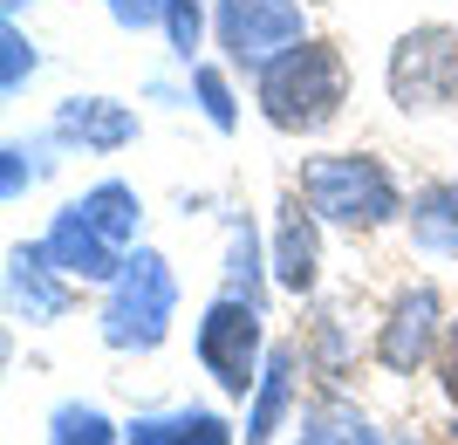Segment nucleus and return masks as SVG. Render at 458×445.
<instances>
[{
	"label": "nucleus",
	"instance_id": "obj_1",
	"mask_svg": "<svg viewBox=\"0 0 458 445\" xmlns=\"http://www.w3.org/2000/svg\"><path fill=\"white\" fill-rule=\"evenodd\" d=\"M260 103H267V116L281 131H322L328 116L343 110V62H335V48H322V41L287 48L267 69V82H260Z\"/></svg>",
	"mask_w": 458,
	"mask_h": 445
},
{
	"label": "nucleus",
	"instance_id": "obj_2",
	"mask_svg": "<svg viewBox=\"0 0 458 445\" xmlns=\"http://www.w3.org/2000/svg\"><path fill=\"white\" fill-rule=\"evenodd\" d=\"M308 199H315V213L343 219V227H377L397 213V193L369 158H322L308 172Z\"/></svg>",
	"mask_w": 458,
	"mask_h": 445
},
{
	"label": "nucleus",
	"instance_id": "obj_3",
	"mask_svg": "<svg viewBox=\"0 0 458 445\" xmlns=\"http://www.w3.org/2000/svg\"><path fill=\"white\" fill-rule=\"evenodd\" d=\"M390 90H397L403 110H438V103L458 97V35L445 28H424L397 48L390 62Z\"/></svg>",
	"mask_w": 458,
	"mask_h": 445
},
{
	"label": "nucleus",
	"instance_id": "obj_4",
	"mask_svg": "<svg viewBox=\"0 0 458 445\" xmlns=\"http://www.w3.org/2000/svg\"><path fill=\"white\" fill-rule=\"evenodd\" d=\"M219 28H226V48H240V56H274V48H294L301 14L287 0H226Z\"/></svg>",
	"mask_w": 458,
	"mask_h": 445
},
{
	"label": "nucleus",
	"instance_id": "obj_5",
	"mask_svg": "<svg viewBox=\"0 0 458 445\" xmlns=\"http://www.w3.org/2000/svg\"><path fill=\"white\" fill-rule=\"evenodd\" d=\"M199 356L212 364V377L226 390H247L253 377V315L247 309H233V302H219V309L206 315V336H199Z\"/></svg>",
	"mask_w": 458,
	"mask_h": 445
},
{
	"label": "nucleus",
	"instance_id": "obj_6",
	"mask_svg": "<svg viewBox=\"0 0 458 445\" xmlns=\"http://www.w3.org/2000/svg\"><path fill=\"white\" fill-rule=\"evenodd\" d=\"M431 309H438V302H431V288H418V295L397 309V329H390V343H383V356H390L397 370L411 364V356H424V343H431Z\"/></svg>",
	"mask_w": 458,
	"mask_h": 445
},
{
	"label": "nucleus",
	"instance_id": "obj_7",
	"mask_svg": "<svg viewBox=\"0 0 458 445\" xmlns=\"http://www.w3.org/2000/svg\"><path fill=\"white\" fill-rule=\"evenodd\" d=\"M137 445H226V432L212 418H172V425H144Z\"/></svg>",
	"mask_w": 458,
	"mask_h": 445
},
{
	"label": "nucleus",
	"instance_id": "obj_8",
	"mask_svg": "<svg viewBox=\"0 0 458 445\" xmlns=\"http://www.w3.org/2000/svg\"><path fill=\"white\" fill-rule=\"evenodd\" d=\"M55 445H110V425L96 418V411H69L62 418V439Z\"/></svg>",
	"mask_w": 458,
	"mask_h": 445
},
{
	"label": "nucleus",
	"instance_id": "obj_9",
	"mask_svg": "<svg viewBox=\"0 0 458 445\" xmlns=\"http://www.w3.org/2000/svg\"><path fill=\"white\" fill-rule=\"evenodd\" d=\"M445 384H452V398H458V336H452V356H445Z\"/></svg>",
	"mask_w": 458,
	"mask_h": 445
}]
</instances>
